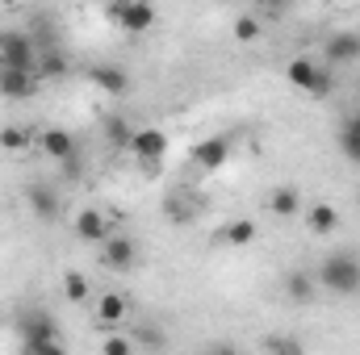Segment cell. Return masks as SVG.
Here are the masks:
<instances>
[{
  "label": "cell",
  "mask_w": 360,
  "mask_h": 355,
  "mask_svg": "<svg viewBox=\"0 0 360 355\" xmlns=\"http://www.w3.org/2000/svg\"><path fill=\"white\" fill-rule=\"evenodd\" d=\"M319 288L335 293V297H352L360 293V255L356 251H331L323 264H319Z\"/></svg>",
  "instance_id": "cell-1"
},
{
  "label": "cell",
  "mask_w": 360,
  "mask_h": 355,
  "mask_svg": "<svg viewBox=\"0 0 360 355\" xmlns=\"http://www.w3.org/2000/svg\"><path fill=\"white\" fill-rule=\"evenodd\" d=\"M17 335H21V347H25L30 355H55V351H63L59 326H55V318H51L46 309H30V314H21Z\"/></svg>",
  "instance_id": "cell-2"
},
{
  "label": "cell",
  "mask_w": 360,
  "mask_h": 355,
  "mask_svg": "<svg viewBox=\"0 0 360 355\" xmlns=\"http://www.w3.org/2000/svg\"><path fill=\"white\" fill-rule=\"evenodd\" d=\"M105 17H109L117 29H126V34H147V29L155 25L160 8H155L151 0H109V4H105Z\"/></svg>",
  "instance_id": "cell-3"
},
{
  "label": "cell",
  "mask_w": 360,
  "mask_h": 355,
  "mask_svg": "<svg viewBox=\"0 0 360 355\" xmlns=\"http://www.w3.org/2000/svg\"><path fill=\"white\" fill-rule=\"evenodd\" d=\"M130 155L139 159V168L143 172H160V163H164V155H168V134L164 130H155V126H147V130H134V138H130Z\"/></svg>",
  "instance_id": "cell-4"
},
{
  "label": "cell",
  "mask_w": 360,
  "mask_h": 355,
  "mask_svg": "<svg viewBox=\"0 0 360 355\" xmlns=\"http://www.w3.org/2000/svg\"><path fill=\"white\" fill-rule=\"evenodd\" d=\"M38 63V51H34V38L30 34H0V67H34Z\"/></svg>",
  "instance_id": "cell-5"
},
{
  "label": "cell",
  "mask_w": 360,
  "mask_h": 355,
  "mask_svg": "<svg viewBox=\"0 0 360 355\" xmlns=\"http://www.w3.org/2000/svg\"><path fill=\"white\" fill-rule=\"evenodd\" d=\"M139 260V243L134 239H126V234H109L105 243H101V264L109 267V272H130Z\"/></svg>",
  "instance_id": "cell-6"
},
{
  "label": "cell",
  "mask_w": 360,
  "mask_h": 355,
  "mask_svg": "<svg viewBox=\"0 0 360 355\" xmlns=\"http://www.w3.org/2000/svg\"><path fill=\"white\" fill-rule=\"evenodd\" d=\"M38 72L34 67H0V96L8 100H30L38 92Z\"/></svg>",
  "instance_id": "cell-7"
},
{
  "label": "cell",
  "mask_w": 360,
  "mask_h": 355,
  "mask_svg": "<svg viewBox=\"0 0 360 355\" xmlns=\"http://www.w3.org/2000/svg\"><path fill=\"white\" fill-rule=\"evenodd\" d=\"M323 59L331 67H344V63H356L360 59V29H340L323 42Z\"/></svg>",
  "instance_id": "cell-8"
},
{
  "label": "cell",
  "mask_w": 360,
  "mask_h": 355,
  "mask_svg": "<svg viewBox=\"0 0 360 355\" xmlns=\"http://www.w3.org/2000/svg\"><path fill=\"white\" fill-rule=\"evenodd\" d=\"M84 76H89L92 88L105 92V96H126V92H130V76H126V67H117V63H96Z\"/></svg>",
  "instance_id": "cell-9"
},
{
  "label": "cell",
  "mask_w": 360,
  "mask_h": 355,
  "mask_svg": "<svg viewBox=\"0 0 360 355\" xmlns=\"http://www.w3.org/2000/svg\"><path fill=\"white\" fill-rule=\"evenodd\" d=\"M72 230H76V239H80V243H96V247H101V243L113 234V222H109L101 209H80V213H76V222H72Z\"/></svg>",
  "instance_id": "cell-10"
},
{
  "label": "cell",
  "mask_w": 360,
  "mask_h": 355,
  "mask_svg": "<svg viewBox=\"0 0 360 355\" xmlns=\"http://www.w3.org/2000/svg\"><path fill=\"white\" fill-rule=\"evenodd\" d=\"M226 159H231V142L226 138H201L193 147V168H201V172H218Z\"/></svg>",
  "instance_id": "cell-11"
},
{
  "label": "cell",
  "mask_w": 360,
  "mask_h": 355,
  "mask_svg": "<svg viewBox=\"0 0 360 355\" xmlns=\"http://www.w3.org/2000/svg\"><path fill=\"white\" fill-rule=\"evenodd\" d=\"M25 205H30V213L38 222H55L59 217V196L46 184H25Z\"/></svg>",
  "instance_id": "cell-12"
},
{
  "label": "cell",
  "mask_w": 360,
  "mask_h": 355,
  "mask_svg": "<svg viewBox=\"0 0 360 355\" xmlns=\"http://www.w3.org/2000/svg\"><path fill=\"white\" fill-rule=\"evenodd\" d=\"M38 147H42V155L55 159V163H72V159H76V138H72L68 130H42Z\"/></svg>",
  "instance_id": "cell-13"
},
{
  "label": "cell",
  "mask_w": 360,
  "mask_h": 355,
  "mask_svg": "<svg viewBox=\"0 0 360 355\" xmlns=\"http://www.w3.org/2000/svg\"><path fill=\"white\" fill-rule=\"evenodd\" d=\"M306 226H310V234H331V230H340V209L327 201H314L306 209Z\"/></svg>",
  "instance_id": "cell-14"
},
{
  "label": "cell",
  "mask_w": 360,
  "mask_h": 355,
  "mask_svg": "<svg viewBox=\"0 0 360 355\" xmlns=\"http://www.w3.org/2000/svg\"><path fill=\"white\" fill-rule=\"evenodd\" d=\"M126 309H130V305H126L122 293H105V297L96 301V322H101V326H122V322H126Z\"/></svg>",
  "instance_id": "cell-15"
},
{
  "label": "cell",
  "mask_w": 360,
  "mask_h": 355,
  "mask_svg": "<svg viewBox=\"0 0 360 355\" xmlns=\"http://www.w3.org/2000/svg\"><path fill=\"white\" fill-rule=\"evenodd\" d=\"M34 67H38L42 80H63L72 63H68V55H63L59 46H51V51H38V63H34Z\"/></svg>",
  "instance_id": "cell-16"
},
{
  "label": "cell",
  "mask_w": 360,
  "mask_h": 355,
  "mask_svg": "<svg viewBox=\"0 0 360 355\" xmlns=\"http://www.w3.org/2000/svg\"><path fill=\"white\" fill-rule=\"evenodd\" d=\"M269 209L276 213V217H297V209H302V196H297V188H293V184H281V188H272Z\"/></svg>",
  "instance_id": "cell-17"
},
{
  "label": "cell",
  "mask_w": 360,
  "mask_h": 355,
  "mask_svg": "<svg viewBox=\"0 0 360 355\" xmlns=\"http://www.w3.org/2000/svg\"><path fill=\"white\" fill-rule=\"evenodd\" d=\"M226 247H252L256 243V222H248V217H235V222H226L222 226V234H218Z\"/></svg>",
  "instance_id": "cell-18"
},
{
  "label": "cell",
  "mask_w": 360,
  "mask_h": 355,
  "mask_svg": "<svg viewBox=\"0 0 360 355\" xmlns=\"http://www.w3.org/2000/svg\"><path fill=\"white\" fill-rule=\"evenodd\" d=\"M314 284H319V280H314V272H302V267H297V272H289V276H285V297L302 305V301H310V297H314Z\"/></svg>",
  "instance_id": "cell-19"
},
{
  "label": "cell",
  "mask_w": 360,
  "mask_h": 355,
  "mask_svg": "<svg viewBox=\"0 0 360 355\" xmlns=\"http://www.w3.org/2000/svg\"><path fill=\"white\" fill-rule=\"evenodd\" d=\"M314 72H319V63H314V59H289V63H285V80H289L297 92H310Z\"/></svg>",
  "instance_id": "cell-20"
},
{
  "label": "cell",
  "mask_w": 360,
  "mask_h": 355,
  "mask_svg": "<svg viewBox=\"0 0 360 355\" xmlns=\"http://www.w3.org/2000/svg\"><path fill=\"white\" fill-rule=\"evenodd\" d=\"M340 151H344L352 163H360V113L344 117V126H340Z\"/></svg>",
  "instance_id": "cell-21"
},
{
  "label": "cell",
  "mask_w": 360,
  "mask_h": 355,
  "mask_svg": "<svg viewBox=\"0 0 360 355\" xmlns=\"http://www.w3.org/2000/svg\"><path fill=\"white\" fill-rule=\"evenodd\" d=\"M63 297L72 301V305H80V301H89V276L84 272H63Z\"/></svg>",
  "instance_id": "cell-22"
},
{
  "label": "cell",
  "mask_w": 360,
  "mask_h": 355,
  "mask_svg": "<svg viewBox=\"0 0 360 355\" xmlns=\"http://www.w3.org/2000/svg\"><path fill=\"white\" fill-rule=\"evenodd\" d=\"M105 138H109L117 151H130V138H134V134H130L126 117H109V121H105Z\"/></svg>",
  "instance_id": "cell-23"
},
{
  "label": "cell",
  "mask_w": 360,
  "mask_h": 355,
  "mask_svg": "<svg viewBox=\"0 0 360 355\" xmlns=\"http://www.w3.org/2000/svg\"><path fill=\"white\" fill-rule=\"evenodd\" d=\"M331 88H335V76H331V63H319V72H314V84H310V92H306V96H314V100H323V96H331Z\"/></svg>",
  "instance_id": "cell-24"
},
{
  "label": "cell",
  "mask_w": 360,
  "mask_h": 355,
  "mask_svg": "<svg viewBox=\"0 0 360 355\" xmlns=\"http://www.w3.org/2000/svg\"><path fill=\"white\" fill-rule=\"evenodd\" d=\"M260 29H264V25H260V17H248V13H243V17L235 21V38H239V42H256V38H260Z\"/></svg>",
  "instance_id": "cell-25"
},
{
  "label": "cell",
  "mask_w": 360,
  "mask_h": 355,
  "mask_svg": "<svg viewBox=\"0 0 360 355\" xmlns=\"http://www.w3.org/2000/svg\"><path fill=\"white\" fill-rule=\"evenodd\" d=\"M0 147H4V151H25V147H30V134L17 130V126H4V130H0Z\"/></svg>",
  "instance_id": "cell-26"
},
{
  "label": "cell",
  "mask_w": 360,
  "mask_h": 355,
  "mask_svg": "<svg viewBox=\"0 0 360 355\" xmlns=\"http://www.w3.org/2000/svg\"><path fill=\"white\" fill-rule=\"evenodd\" d=\"M264 351H285V355H302V343H297V339H285V335H272V339H264Z\"/></svg>",
  "instance_id": "cell-27"
},
{
  "label": "cell",
  "mask_w": 360,
  "mask_h": 355,
  "mask_svg": "<svg viewBox=\"0 0 360 355\" xmlns=\"http://www.w3.org/2000/svg\"><path fill=\"white\" fill-rule=\"evenodd\" d=\"M101 351H105V355H130V351H134V339H122V335H109V339L101 343Z\"/></svg>",
  "instance_id": "cell-28"
},
{
  "label": "cell",
  "mask_w": 360,
  "mask_h": 355,
  "mask_svg": "<svg viewBox=\"0 0 360 355\" xmlns=\"http://www.w3.org/2000/svg\"><path fill=\"white\" fill-rule=\"evenodd\" d=\"M139 343H147V347H164V335H160L155 326H143V330H139Z\"/></svg>",
  "instance_id": "cell-29"
},
{
  "label": "cell",
  "mask_w": 360,
  "mask_h": 355,
  "mask_svg": "<svg viewBox=\"0 0 360 355\" xmlns=\"http://www.w3.org/2000/svg\"><path fill=\"white\" fill-rule=\"evenodd\" d=\"M260 4H264L269 13H276V8H285V0H260Z\"/></svg>",
  "instance_id": "cell-30"
},
{
  "label": "cell",
  "mask_w": 360,
  "mask_h": 355,
  "mask_svg": "<svg viewBox=\"0 0 360 355\" xmlns=\"http://www.w3.org/2000/svg\"><path fill=\"white\" fill-rule=\"evenodd\" d=\"M335 4H356V0H335Z\"/></svg>",
  "instance_id": "cell-31"
},
{
  "label": "cell",
  "mask_w": 360,
  "mask_h": 355,
  "mask_svg": "<svg viewBox=\"0 0 360 355\" xmlns=\"http://www.w3.org/2000/svg\"><path fill=\"white\" fill-rule=\"evenodd\" d=\"M4 4H25V0H4Z\"/></svg>",
  "instance_id": "cell-32"
}]
</instances>
